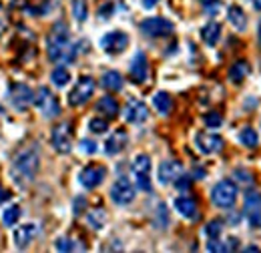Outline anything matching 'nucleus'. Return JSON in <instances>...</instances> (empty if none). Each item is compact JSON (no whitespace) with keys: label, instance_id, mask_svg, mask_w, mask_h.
<instances>
[{"label":"nucleus","instance_id":"nucleus-4","mask_svg":"<svg viewBox=\"0 0 261 253\" xmlns=\"http://www.w3.org/2000/svg\"><path fill=\"white\" fill-rule=\"evenodd\" d=\"M133 175H135V183L141 191H151V157L141 153L133 161Z\"/></svg>","mask_w":261,"mask_h":253},{"label":"nucleus","instance_id":"nucleus-12","mask_svg":"<svg viewBox=\"0 0 261 253\" xmlns=\"http://www.w3.org/2000/svg\"><path fill=\"white\" fill-rule=\"evenodd\" d=\"M105 177H107V169L102 165H89L79 173V183L85 189H97L105 181Z\"/></svg>","mask_w":261,"mask_h":253},{"label":"nucleus","instance_id":"nucleus-27","mask_svg":"<svg viewBox=\"0 0 261 253\" xmlns=\"http://www.w3.org/2000/svg\"><path fill=\"white\" fill-rule=\"evenodd\" d=\"M239 141H241L245 147L253 149V147H257V143H259V135H257V131H255L253 127H243V129L239 131Z\"/></svg>","mask_w":261,"mask_h":253},{"label":"nucleus","instance_id":"nucleus-45","mask_svg":"<svg viewBox=\"0 0 261 253\" xmlns=\"http://www.w3.org/2000/svg\"><path fill=\"white\" fill-rule=\"evenodd\" d=\"M251 2H253V8L261 12V0H251Z\"/></svg>","mask_w":261,"mask_h":253},{"label":"nucleus","instance_id":"nucleus-19","mask_svg":"<svg viewBox=\"0 0 261 253\" xmlns=\"http://www.w3.org/2000/svg\"><path fill=\"white\" fill-rule=\"evenodd\" d=\"M175 209H177L185 219L195 221L197 217H199V207H197L195 199H191V197H177V199H175Z\"/></svg>","mask_w":261,"mask_h":253},{"label":"nucleus","instance_id":"nucleus-30","mask_svg":"<svg viewBox=\"0 0 261 253\" xmlns=\"http://www.w3.org/2000/svg\"><path fill=\"white\" fill-rule=\"evenodd\" d=\"M18 219H20V207L18 205H10V207H6L2 211V221H4V225L12 227V225H16Z\"/></svg>","mask_w":261,"mask_h":253},{"label":"nucleus","instance_id":"nucleus-36","mask_svg":"<svg viewBox=\"0 0 261 253\" xmlns=\"http://www.w3.org/2000/svg\"><path fill=\"white\" fill-rule=\"evenodd\" d=\"M55 247H57L59 251H72V249H74L76 245H74V241H72V239H66V237H61V239H57Z\"/></svg>","mask_w":261,"mask_h":253},{"label":"nucleus","instance_id":"nucleus-35","mask_svg":"<svg viewBox=\"0 0 261 253\" xmlns=\"http://www.w3.org/2000/svg\"><path fill=\"white\" fill-rule=\"evenodd\" d=\"M203 121H205V125H207V127H211V129H217V127H221V123H223V117H221L219 113L211 111V113H207V115L203 117Z\"/></svg>","mask_w":261,"mask_h":253},{"label":"nucleus","instance_id":"nucleus-38","mask_svg":"<svg viewBox=\"0 0 261 253\" xmlns=\"http://www.w3.org/2000/svg\"><path fill=\"white\" fill-rule=\"evenodd\" d=\"M203 6H205V10H207L211 16H215V14L219 12V8H221V0H205Z\"/></svg>","mask_w":261,"mask_h":253},{"label":"nucleus","instance_id":"nucleus-39","mask_svg":"<svg viewBox=\"0 0 261 253\" xmlns=\"http://www.w3.org/2000/svg\"><path fill=\"white\" fill-rule=\"evenodd\" d=\"M8 31V14H6V8L4 4L0 2V36Z\"/></svg>","mask_w":261,"mask_h":253},{"label":"nucleus","instance_id":"nucleus-14","mask_svg":"<svg viewBox=\"0 0 261 253\" xmlns=\"http://www.w3.org/2000/svg\"><path fill=\"white\" fill-rule=\"evenodd\" d=\"M197 149L203 153V155H215L223 149V139L215 133H199L195 137Z\"/></svg>","mask_w":261,"mask_h":253},{"label":"nucleus","instance_id":"nucleus-25","mask_svg":"<svg viewBox=\"0 0 261 253\" xmlns=\"http://www.w3.org/2000/svg\"><path fill=\"white\" fill-rule=\"evenodd\" d=\"M100 85H102L105 89H109V91H121V89H123V77H121V72H117V70H109V72L102 74Z\"/></svg>","mask_w":261,"mask_h":253},{"label":"nucleus","instance_id":"nucleus-40","mask_svg":"<svg viewBox=\"0 0 261 253\" xmlns=\"http://www.w3.org/2000/svg\"><path fill=\"white\" fill-rule=\"evenodd\" d=\"M235 177H239V181H241V183H251V181H253L251 173H247V171H243V169L235 171Z\"/></svg>","mask_w":261,"mask_h":253},{"label":"nucleus","instance_id":"nucleus-41","mask_svg":"<svg viewBox=\"0 0 261 253\" xmlns=\"http://www.w3.org/2000/svg\"><path fill=\"white\" fill-rule=\"evenodd\" d=\"M207 249H209V251H225V245H221L217 239H211L209 245H207Z\"/></svg>","mask_w":261,"mask_h":253},{"label":"nucleus","instance_id":"nucleus-11","mask_svg":"<svg viewBox=\"0 0 261 253\" xmlns=\"http://www.w3.org/2000/svg\"><path fill=\"white\" fill-rule=\"evenodd\" d=\"M243 213L247 217L249 225L253 229L261 227V193L257 191H249L245 195V203H243Z\"/></svg>","mask_w":261,"mask_h":253},{"label":"nucleus","instance_id":"nucleus-21","mask_svg":"<svg viewBox=\"0 0 261 253\" xmlns=\"http://www.w3.org/2000/svg\"><path fill=\"white\" fill-rule=\"evenodd\" d=\"M201 38L205 40V44L215 46V44L219 42V38H221V24L215 22V20L207 22V24L201 29Z\"/></svg>","mask_w":261,"mask_h":253},{"label":"nucleus","instance_id":"nucleus-37","mask_svg":"<svg viewBox=\"0 0 261 253\" xmlns=\"http://www.w3.org/2000/svg\"><path fill=\"white\" fill-rule=\"evenodd\" d=\"M81 151L87 153V155H95L97 153V143L91 141V139H83L81 141Z\"/></svg>","mask_w":261,"mask_h":253},{"label":"nucleus","instance_id":"nucleus-29","mask_svg":"<svg viewBox=\"0 0 261 253\" xmlns=\"http://www.w3.org/2000/svg\"><path fill=\"white\" fill-rule=\"evenodd\" d=\"M72 14L79 22H85L89 18V4L87 0H72Z\"/></svg>","mask_w":261,"mask_h":253},{"label":"nucleus","instance_id":"nucleus-16","mask_svg":"<svg viewBox=\"0 0 261 253\" xmlns=\"http://www.w3.org/2000/svg\"><path fill=\"white\" fill-rule=\"evenodd\" d=\"M183 175V165L179 161H163L159 165V171H157V177H159V183L161 185H169V183H175V179Z\"/></svg>","mask_w":261,"mask_h":253},{"label":"nucleus","instance_id":"nucleus-3","mask_svg":"<svg viewBox=\"0 0 261 253\" xmlns=\"http://www.w3.org/2000/svg\"><path fill=\"white\" fill-rule=\"evenodd\" d=\"M34 105H36V109L42 113L44 119H53V117H57V115L61 113L59 98L53 95V91L46 89V87H40V89L36 91V95H34Z\"/></svg>","mask_w":261,"mask_h":253},{"label":"nucleus","instance_id":"nucleus-1","mask_svg":"<svg viewBox=\"0 0 261 253\" xmlns=\"http://www.w3.org/2000/svg\"><path fill=\"white\" fill-rule=\"evenodd\" d=\"M46 53L55 63H68L76 55V46L70 44V34L65 22H57L46 36Z\"/></svg>","mask_w":261,"mask_h":253},{"label":"nucleus","instance_id":"nucleus-34","mask_svg":"<svg viewBox=\"0 0 261 253\" xmlns=\"http://www.w3.org/2000/svg\"><path fill=\"white\" fill-rule=\"evenodd\" d=\"M89 129H91L93 133H97V135H102V133L109 131V123H107L105 119H100V117H95V119H91Z\"/></svg>","mask_w":261,"mask_h":253},{"label":"nucleus","instance_id":"nucleus-6","mask_svg":"<svg viewBox=\"0 0 261 253\" xmlns=\"http://www.w3.org/2000/svg\"><path fill=\"white\" fill-rule=\"evenodd\" d=\"M95 93V81L93 77H81L79 83L74 85V89L68 93V105L70 107H83L91 100V96Z\"/></svg>","mask_w":261,"mask_h":253},{"label":"nucleus","instance_id":"nucleus-10","mask_svg":"<svg viewBox=\"0 0 261 253\" xmlns=\"http://www.w3.org/2000/svg\"><path fill=\"white\" fill-rule=\"evenodd\" d=\"M111 199L115 205H129L135 199V187L127 177H119L111 187Z\"/></svg>","mask_w":261,"mask_h":253},{"label":"nucleus","instance_id":"nucleus-7","mask_svg":"<svg viewBox=\"0 0 261 253\" xmlns=\"http://www.w3.org/2000/svg\"><path fill=\"white\" fill-rule=\"evenodd\" d=\"M100 48L109 55H121L127 46H129V34L123 31H111L102 34V38L98 40Z\"/></svg>","mask_w":261,"mask_h":253},{"label":"nucleus","instance_id":"nucleus-22","mask_svg":"<svg viewBox=\"0 0 261 253\" xmlns=\"http://www.w3.org/2000/svg\"><path fill=\"white\" fill-rule=\"evenodd\" d=\"M227 18L233 29H237V31H245V29H247V16H245V12H243L241 6H237V4L229 6Z\"/></svg>","mask_w":261,"mask_h":253},{"label":"nucleus","instance_id":"nucleus-43","mask_svg":"<svg viewBox=\"0 0 261 253\" xmlns=\"http://www.w3.org/2000/svg\"><path fill=\"white\" fill-rule=\"evenodd\" d=\"M85 203H87L85 199H76V201H74V213H76V215H79V213H83V211H81V207H83Z\"/></svg>","mask_w":261,"mask_h":253},{"label":"nucleus","instance_id":"nucleus-44","mask_svg":"<svg viewBox=\"0 0 261 253\" xmlns=\"http://www.w3.org/2000/svg\"><path fill=\"white\" fill-rule=\"evenodd\" d=\"M143 2V8H153V6H157V2H161V0H141Z\"/></svg>","mask_w":261,"mask_h":253},{"label":"nucleus","instance_id":"nucleus-42","mask_svg":"<svg viewBox=\"0 0 261 253\" xmlns=\"http://www.w3.org/2000/svg\"><path fill=\"white\" fill-rule=\"evenodd\" d=\"M8 199H10V193H8L6 189H2V187H0V205H2V203H6Z\"/></svg>","mask_w":261,"mask_h":253},{"label":"nucleus","instance_id":"nucleus-23","mask_svg":"<svg viewBox=\"0 0 261 253\" xmlns=\"http://www.w3.org/2000/svg\"><path fill=\"white\" fill-rule=\"evenodd\" d=\"M97 111L100 113V115L113 119V117L119 115V103H117L113 96H102V98L97 103Z\"/></svg>","mask_w":261,"mask_h":253},{"label":"nucleus","instance_id":"nucleus-18","mask_svg":"<svg viewBox=\"0 0 261 253\" xmlns=\"http://www.w3.org/2000/svg\"><path fill=\"white\" fill-rule=\"evenodd\" d=\"M127 141H129V137H127V131H123V129H117L109 139H107V143H105V153L109 155V157H113V155H119L125 147H127Z\"/></svg>","mask_w":261,"mask_h":253},{"label":"nucleus","instance_id":"nucleus-17","mask_svg":"<svg viewBox=\"0 0 261 253\" xmlns=\"http://www.w3.org/2000/svg\"><path fill=\"white\" fill-rule=\"evenodd\" d=\"M147 77H149V63H147V57H145V53H137V55L133 57V61H130V79L141 85V83L147 81Z\"/></svg>","mask_w":261,"mask_h":253},{"label":"nucleus","instance_id":"nucleus-28","mask_svg":"<svg viewBox=\"0 0 261 253\" xmlns=\"http://www.w3.org/2000/svg\"><path fill=\"white\" fill-rule=\"evenodd\" d=\"M87 221H89V225H91L93 229H102L105 223H107V213H105V209H93V211H89Z\"/></svg>","mask_w":261,"mask_h":253},{"label":"nucleus","instance_id":"nucleus-31","mask_svg":"<svg viewBox=\"0 0 261 253\" xmlns=\"http://www.w3.org/2000/svg\"><path fill=\"white\" fill-rule=\"evenodd\" d=\"M50 81H53L57 87H66V85L70 83V72L66 70L65 66H59V68H55V70H53Z\"/></svg>","mask_w":261,"mask_h":253},{"label":"nucleus","instance_id":"nucleus-9","mask_svg":"<svg viewBox=\"0 0 261 253\" xmlns=\"http://www.w3.org/2000/svg\"><path fill=\"white\" fill-rule=\"evenodd\" d=\"M50 141H53V147L59 151V153H70L72 149V131H70V123H59V125L53 129V135H50Z\"/></svg>","mask_w":261,"mask_h":253},{"label":"nucleus","instance_id":"nucleus-13","mask_svg":"<svg viewBox=\"0 0 261 253\" xmlns=\"http://www.w3.org/2000/svg\"><path fill=\"white\" fill-rule=\"evenodd\" d=\"M10 103H12V107L16 111H27L34 103L33 89L29 85H22V83L12 85V89H10Z\"/></svg>","mask_w":261,"mask_h":253},{"label":"nucleus","instance_id":"nucleus-24","mask_svg":"<svg viewBox=\"0 0 261 253\" xmlns=\"http://www.w3.org/2000/svg\"><path fill=\"white\" fill-rule=\"evenodd\" d=\"M249 70H251V68H249V63H247V61H237V63L229 68V81L235 83V85H239V83L249 74Z\"/></svg>","mask_w":261,"mask_h":253},{"label":"nucleus","instance_id":"nucleus-15","mask_svg":"<svg viewBox=\"0 0 261 253\" xmlns=\"http://www.w3.org/2000/svg\"><path fill=\"white\" fill-rule=\"evenodd\" d=\"M149 119V107L139 100V98H129L127 107H125V121L133 125H141Z\"/></svg>","mask_w":261,"mask_h":253},{"label":"nucleus","instance_id":"nucleus-26","mask_svg":"<svg viewBox=\"0 0 261 253\" xmlns=\"http://www.w3.org/2000/svg\"><path fill=\"white\" fill-rule=\"evenodd\" d=\"M153 107H155L161 115H169L171 109H173V100H171L169 93H165V91L155 93V96H153Z\"/></svg>","mask_w":261,"mask_h":253},{"label":"nucleus","instance_id":"nucleus-20","mask_svg":"<svg viewBox=\"0 0 261 253\" xmlns=\"http://www.w3.org/2000/svg\"><path fill=\"white\" fill-rule=\"evenodd\" d=\"M34 237H36V225H33V223H27V225H22V227H18L14 231V241H16V245L20 249L29 247V243L33 241Z\"/></svg>","mask_w":261,"mask_h":253},{"label":"nucleus","instance_id":"nucleus-2","mask_svg":"<svg viewBox=\"0 0 261 253\" xmlns=\"http://www.w3.org/2000/svg\"><path fill=\"white\" fill-rule=\"evenodd\" d=\"M38 169H40V155L34 147H31L14 157L10 167V179L16 187H29L34 181Z\"/></svg>","mask_w":261,"mask_h":253},{"label":"nucleus","instance_id":"nucleus-32","mask_svg":"<svg viewBox=\"0 0 261 253\" xmlns=\"http://www.w3.org/2000/svg\"><path fill=\"white\" fill-rule=\"evenodd\" d=\"M155 223H157V227H159V229H165V227H167V223H169V213H167V205H165V203H159V207H157Z\"/></svg>","mask_w":261,"mask_h":253},{"label":"nucleus","instance_id":"nucleus-8","mask_svg":"<svg viewBox=\"0 0 261 253\" xmlns=\"http://www.w3.org/2000/svg\"><path fill=\"white\" fill-rule=\"evenodd\" d=\"M141 32L149 38H161V36H167L173 32V22L163 16H151L141 22Z\"/></svg>","mask_w":261,"mask_h":253},{"label":"nucleus","instance_id":"nucleus-33","mask_svg":"<svg viewBox=\"0 0 261 253\" xmlns=\"http://www.w3.org/2000/svg\"><path fill=\"white\" fill-rule=\"evenodd\" d=\"M221 229H223V223L219 221V219H215V221H211L205 227V233H207L209 239H217L221 235Z\"/></svg>","mask_w":261,"mask_h":253},{"label":"nucleus","instance_id":"nucleus-5","mask_svg":"<svg viewBox=\"0 0 261 253\" xmlns=\"http://www.w3.org/2000/svg\"><path fill=\"white\" fill-rule=\"evenodd\" d=\"M235 199H237V185H235L233 181H229V179L219 181V183L213 187V191H211V201H213L217 207H221V209L231 207V205L235 203Z\"/></svg>","mask_w":261,"mask_h":253},{"label":"nucleus","instance_id":"nucleus-46","mask_svg":"<svg viewBox=\"0 0 261 253\" xmlns=\"http://www.w3.org/2000/svg\"><path fill=\"white\" fill-rule=\"evenodd\" d=\"M257 42H259V48H261V20H259V27H257Z\"/></svg>","mask_w":261,"mask_h":253}]
</instances>
